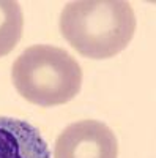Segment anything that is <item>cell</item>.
Here are the masks:
<instances>
[{
	"label": "cell",
	"instance_id": "6da1fadb",
	"mask_svg": "<svg viewBox=\"0 0 156 158\" xmlns=\"http://www.w3.org/2000/svg\"><path fill=\"white\" fill-rule=\"evenodd\" d=\"M63 38L88 59H109L122 52L136 32V16L125 0H77L60 15Z\"/></svg>",
	"mask_w": 156,
	"mask_h": 158
},
{
	"label": "cell",
	"instance_id": "7a4b0ae2",
	"mask_svg": "<svg viewBox=\"0 0 156 158\" xmlns=\"http://www.w3.org/2000/svg\"><path fill=\"white\" fill-rule=\"evenodd\" d=\"M11 79L22 98L50 108L68 103L79 94L82 70L65 49L35 44L25 49L13 63Z\"/></svg>",
	"mask_w": 156,
	"mask_h": 158
},
{
	"label": "cell",
	"instance_id": "3957f363",
	"mask_svg": "<svg viewBox=\"0 0 156 158\" xmlns=\"http://www.w3.org/2000/svg\"><path fill=\"white\" fill-rule=\"evenodd\" d=\"M115 133L99 120H79L68 125L55 141L54 158H117Z\"/></svg>",
	"mask_w": 156,
	"mask_h": 158
},
{
	"label": "cell",
	"instance_id": "277c9868",
	"mask_svg": "<svg viewBox=\"0 0 156 158\" xmlns=\"http://www.w3.org/2000/svg\"><path fill=\"white\" fill-rule=\"evenodd\" d=\"M0 158H50V152L35 125L0 117Z\"/></svg>",
	"mask_w": 156,
	"mask_h": 158
},
{
	"label": "cell",
	"instance_id": "5b68a950",
	"mask_svg": "<svg viewBox=\"0 0 156 158\" xmlns=\"http://www.w3.org/2000/svg\"><path fill=\"white\" fill-rule=\"evenodd\" d=\"M24 15L18 2L0 0V57L8 56L22 36Z\"/></svg>",
	"mask_w": 156,
	"mask_h": 158
}]
</instances>
